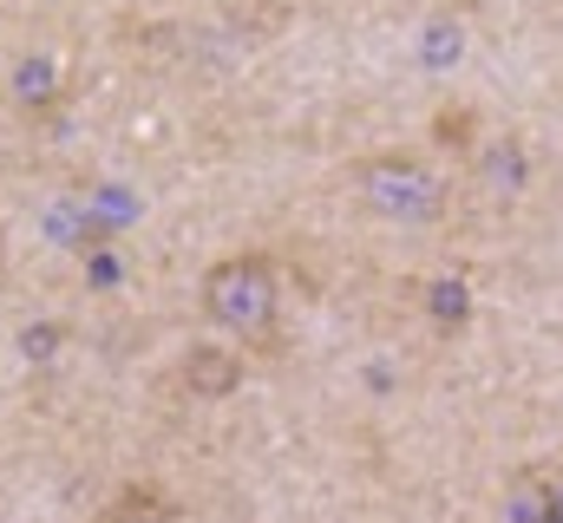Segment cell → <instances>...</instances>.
Segmentation results:
<instances>
[{
    "mask_svg": "<svg viewBox=\"0 0 563 523\" xmlns=\"http://www.w3.org/2000/svg\"><path fill=\"white\" fill-rule=\"evenodd\" d=\"M465 314H472V294H465L459 281H439V288H432V327L452 334V327H465Z\"/></svg>",
    "mask_w": 563,
    "mask_h": 523,
    "instance_id": "5b68a950",
    "label": "cell"
},
{
    "mask_svg": "<svg viewBox=\"0 0 563 523\" xmlns=\"http://www.w3.org/2000/svg\"><path fill=\"white\" fill-rule=\"evenodd\" d=\"M354 197L367 216L400 223V230H432L452 210V183L439 164H426L413 151H367L354 164Z\"/></svg>",
    "mask_w": 563,
    "mask_h": 523,
    "instance_id": "7a4b0ae2",
    "label": "cell"
},
{
    "mask_svg": "<svg viewBox=\"0 0 563 523\" xmlns=\"http://www.w3.org/2000/svg\"><path fill=\"white\" fill-rule=\"evenodd\" d=\"M0 262H7V223H0Z\"/></svg>",
    "mask_w": 563,
    "mask_h": 523,
    "instance_id": "8992f818",
    "label": "cell"
},
{
    "mask_svg": "<svg viewBox=\"0 0 563 523\" xmlns=\"http://www.w3.org/2000/svg\"><path fill=\"white\" fill-rule=\"evenodd\" d=\"M92 523H184V504L164 491V485H151V478H139V485H125V491H112L99 511H92Z\"/></svg>",
    "mask_w": 563,
    "mask_h": 523,
    "instance_id": "3957f363",
    "label": "cell"
},
{
    "mask_svg": "<svg viewBox=\"0 0 563 523\" xmlns=\"http://www.w3.org/2000/svg\"><path fill=\"white\" fill-rule=\"evenodd\" d=\"M197 314L236 347V354H282V256L276 249H230L203 268Z\"/></svg>",
    "mask_w": 563,
    "mask_h": 523,
    "instance_id": "6da1fadb",
    "label": "cell"
},
{
    "mask_svg": "<svg viewBox=\"0 0 563 523\" xmlns=\"http://www.w3.org/2000/svg\"><path fill=\"white\" fill-rule=\"evenodd\" d=\"M177 367H184V374H177L184 387H190V392H210V399H223V392L243 380V354H217V347H190Z\"/></svg>",
    "mask_w": 563,
    "mask_h": 523,
    "instance_id": "277c9868",
    "label": "cell"
}]
</instances>
